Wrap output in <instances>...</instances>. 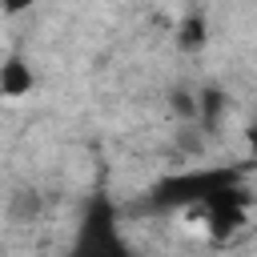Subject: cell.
Returning <instances> with one entry per match:
<instances>
[{"label":"cell","instance_id":"7","mask_svg":"<svg viewBox=\"0 0 257 257\" xmlns=\"http://www.w3.org/2000/svg\"><path fill=\"white\" fill-rule=\"evenodd\" d=\"M36 0H0V12L4 16H20V12H28Z\"/></svg>","mask_w":257,"mask_h":257},{"label":"cell","instance_id":"1","mask_svg":"<svg viewBox=\"0 0 257 257\" xmlns=\"http://www.w3.org/2000/svg\"><path fill=\"white\" fill-rule=\"evenodd\" d=\"M233 185H245L241 165H193V169L165 173L161 181H153L128 205V213H177V209L193 213V209H201L205 201H213L217 193H225Z\"/></svg>","mask_w":257,"mask_h":257},{"label":"cell","instance_id":"3","mask_svg":"<svg viewBox=\"0 0 257 257\" xmlns=\"http://www.w3.org/2000/svg\"><path fill=\"white\" fill-rule=\"evenodd\" d=\"M32 84H36L32 64H28L20 52H12V56L0 64V88H4V96H24V92H32Z\"/></svg>","mask_w":257,"mask_h":257},{"label":"cell","instance_id":"8","mask_svg":"<svg viewBox=\"0 0 257 257\" xmlns=\"http://www.w3.org/2000/svg\"><path fill=\"white\" fill-rule=\"evenodd\" d=\"M0 100H4V88H0Z\"/></svg>","mask_w":257,"mask_h":257},{"label":"cell","instance_id":"2","mask_svg":"<svg viewBox=\"0 0 257 257\" xmlns=\"http://www.w3.org/2000/svg\"><path fill=\"white\" fill-rule=\"evenodd\" d=\"M68 257H141L124 233H120V209L112 205L108 193H92L80 209L76 221V237L68 245Z\"/></svg>","mask_w":257,"mask_h":257},{"label":"cell","instance_id":"5","mask_svg":"<svg viewBox=\"0 0 257 257\" xmlns=\"http://www.w3.org/2000/svg\"><path fill=\"white\" fill-rule=\"evenodd\" d=\"M201 44H205V16L193 12V16L181 20V48H185V52H197Z\"/></svg>","mask_w":257,"mask_h":257},{"label":"cell","instance_id":"6","mask_svg":"<svg viewBox=\"0 0 257 257\" xmlns=\"http://www.w3.org/2000/svg\"><path fill=\"white\" fill-rule=\"evenodd\" d=\"M40 213V193L36 189H16L12 193V221H32Z\"/></svg>","mask_w":257,"mask_h":257},{"label":"cell","instance_id":"4","mask_svg":"<svg viewBox=\"0 0 257 257\" xmlns=\"http://www.w3.org/2000/svg\"><path fill=\"white\" fill-rule=\"evenodd\" d=\"M221 116H225V92L221 88H201V96H197V128L201 133H217Z\"/></svg>","mask_w":257,"mask_h":257}]
</instances>
